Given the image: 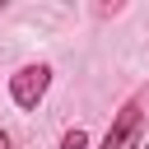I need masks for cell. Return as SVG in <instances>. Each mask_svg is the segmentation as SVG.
Returning a JSON list of instances; mask_svg holds the SVG:
<instances>
[{
	"mask_svg": "<svg viewBox=\"0 0 149 149\" xmlns=\"http://www.w3.org/2000/svg\"><path fill=\"white\" fill-rule=\"evenodd\" d=\"M61 149H88V130H79V126H70V130L61 135Z\"/></svg>",
	"mask_w": 149,
	"mask_h": 149,
	"instance_id": "cell-3",
	"label": "cell"
},
{
	"mask_svg": "<svg viewBox=\"0 0 149 149\" xmlns=\"http://www.w3.org/2000/svg\"><path fill=\"white\" fill-rule=\"evenodd\" d=\"M140 149H149V144H140Z\"/></svg>",
	"mask_w": 149,
	"mask_h": 149,
	"instance_id": "cell-5",
	"label": "cell"
},
{
	"mask_svg": "<svg viewBox=\"0 0 149 149\" xmlns=\"http://www.w3.org/2000/svg\"><path fill=\"white\" fill-rule=\"evenodd\" d=\"M140 126H144V93L121 102V112L112 116V126H107L98 149H140Z\"/></svg>",
	"mask_w": 149,
	"mask_h": 149,
	"instance_id": "cell-2",
	"label": "cell"
},
{
	"mask_svg": "<svg viewBox=\"0 0 149 149\" xmlns=\"http://www.w3.org/2000/svg\"><path fill=\"white\" fill-rule=\"evenodd\" d=\"M47 88H51V65L47 61H28V65H19L9 74V98H14L19 112H37V102L47 98Z\"/></svg>",
	"mask_w": 149,
	"mask_h": 149,
	"instance_id": "cell-1",
	"label": "cell"
},
{
	"mask_svg": "<svg viewBox=\"0 0 149 149\" xmlns=\"http://www.w3.org/2000/svg\"><path fill=\"white\" fill-rule=\"evenodd\" d=\"M0 149H14V140H9V130L0 126Z\"/></svg>",
	"mask_w": 149,
	"mask_h": 149,
	"instance_id": "cell-4",
	"label": "cell"
}]
</instances>
